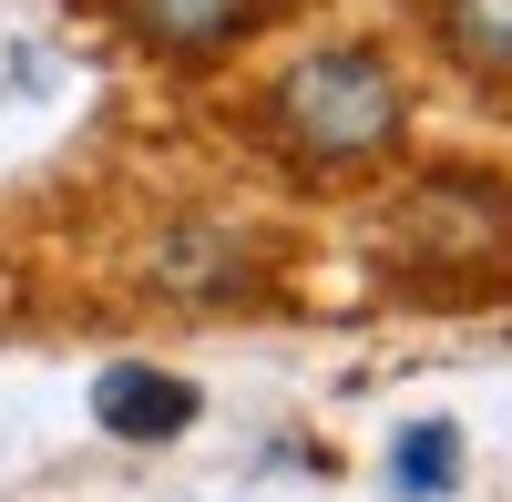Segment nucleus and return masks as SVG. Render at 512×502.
I'll list each match as a JSON object with an SVG mask.
<instances>
[{"mask_svg":"<svg viewBox=\"0 0 512 502\" xmlns=\"http://www.w3.org/2000/svg\"><path fill=\"white\" fill-rule=\"evenodd\" d=\"M420 31L472 93H512V0H420Z\"/></svg>","mask_w":512,"mask_h":502,"instance_id":"nucleus-6","label":"nucleus"},{"mask_svg":"<svg viewBox=\"0 0 512 502\" xmlns=\"http://www.w3.org/2000/svg\"><path fill=\"white\" fill-rule=\"evenodd\" d=\"M195 410H205V390L175 380V369H154V359H123V369L93 380V421H103L113 441H185Z\"/></svg>","mask_w":512,"mask_h":502,"instance_id":"nucleus-5","label":"nucleus"},{"mask_svg":"<svg viewBox=\"0 0 512 502\" xmlns=\"http://www.w3.org/2000/svg\"><path fill=\"white\" fill-rule=\"evenodd\" d=\"M93 11L134 41L144 62H175V72H205V62H226L246 52L256 31H277L297 0H93Z\"/></svg>","mask_w":512,"mask_h":502,"instance_id":"nucleus-4","label":"nucleus"},{"mask_svg":"<svg viewBox=\"0 0 512 502\" xmlns=\"http://www.w3.org/2000/svg\"><path fill=\"white\" fill-rule=\"evenodd\" d=\"M134 277L154 287L164 308H267L277 287V246L216 216V205H185V216H154L134 246Z\"/></svg>","mask_w":512,"mask_h":502,"instance_id":"nucleus-3","label":"nucleus"},{"mask_svg":"<svg viewBox=\"0 0 512 502\" xmlns=\"http://www.w3.org/2000/svg\"><path fill=\"white\" fill-rule=\"evenodd\" d=\"M379 267H390V287H410L431 308L512 298V175L472 154L420 164L379 216Z\"/></svg>","mask_w":512,"mask_h":502,"instance_id":"nucleus-2","label":"nucleus"},{"mask_svg":"<svg viewBox=\"0 0 512 502\" xmlns=\"http://www.w3.org/2000/svg\"><path fill=\"white\" fill-rule=\"evenodd\" d=\"M461 482V431L451 421H410L400 441H390V492L400 502H441Z\"/></svg>","mask_w":512,"mask_h":502,"instance_id":"nucleus-7","label":"nucleus"},{"mask_svg":"<svg viewBox=\"0 0 512 502\" xmlns=\"http://www.w3.org/2000/svg\"><path fill=\"white\" fill-rule=\"evenodd\" d=\"M246 134L297 185H369L410 144V72H400L390 41L328 31L297 62H277V82L246 113Z\"/></svg>","mask_w":512,"mask_h":502,"instance_id":"nucleus-1","label":"nucleus"}]
</instances>
